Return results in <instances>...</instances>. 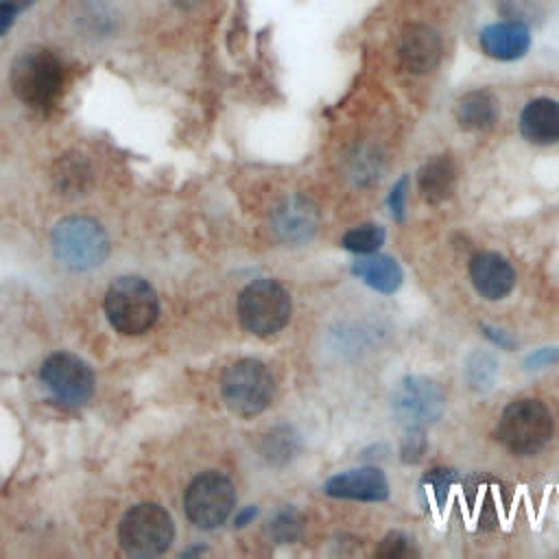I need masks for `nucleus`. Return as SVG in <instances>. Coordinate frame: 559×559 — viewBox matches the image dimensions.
Masks as SVG:
<instances>
[{
  "instance_id": "1",
  "label": "nucleus",
  "mask_w": 559,
  "mask_h": 559,
  "mask_svg": "<svg viewBox=\"0 0 559 559\" xmlns=\"http://www.w3.org/2000/svg\"><path fill=\"white\" fill-rule=\"evenodd\" d=\"M13 94L28 107H52L66 83L61 59L48 48H26L11 63Z\"/></svg>"
},
{
  "instance_id": "2",
  "label": "nucleus",
  "mask_w": 559,
  "mask_h": 559,
  "mask_svg": "<svg viewBox=\"0 0 559 559\" xmlns=\"http://www.w3.org/2000/svg\"><path fill=\"white\" fill-rule=\"evenodd\" d=\"M555 419L550 408L537 397H520L507 404L498 419V441L518 456L537 454L552 437Z\"/></svg>"
},
{
  "instance_id": "3",
  "label": "nucleus",
  "mask_w": 559,
  "mask_h": 559,
  "mask_svg": "<svg viewBox=\"0 0 559 559\" xmlns=\"http://www.w3.org/2000/svg\"><path fill=\"white\" fill-rule=\"evenodd\" d=\"M105 317L120 334L135 336L153 328L159 317V299L155 288L135 275L111 282L105 293Z\"/></svg>"
},
{
  "instance_id": "4",
  "label": "nucleus",
  "mask_w": 559,
  "mask_h": 559,
  "mask_svg": "<svg viewBox=\"0 0 559 559\" xmlns=\"http://www.w3.org/2000/svg\"><path fill=\"white\" fill-rule=\"evenodd\" d=\"M290 312V295L277 280H253L238 295V319L255 336L266 338L277 334L288 323Z\"/></svg>"
},
{
  "instance_id": "5",
  "label": "nucleus",
  "mask_w": 559,
  "mask_h": 559,
  "mask_svg": "<svg viewBox=\"0 0 559 559\" xmlns=\"http://www.w3.org/2000/svg\"><path fill=\"white\" fill-rule=\"evenodd\" d=\"M55 258L74 271L96 269L109 251V240L100 223L87 216H70L55 225L50 234Z\"/></svg>"
},
{
  "instance_id": "6",
  "label": "nucleus",
  "mask_w": 559,
  "mask_h": 559,
  "mask_svg": "<svg viewBox=\"0 0 559 559\" xmlns=\"http://www.w3.org/2000/svg\"><path fill=\"white\" fill-rule=\"evenodd\" d=\"M221 393L227 408L240 417H255L271 404L275 380L269 367L255 358L229 365L221 378Z\"/></svg>"
},
{
  "instance_id": "7",
  "label": "nucleus",
  "mask_w": 559,
  "mask_h": 559,
  "mask_svg": "<svg viewBox=\"0 0 559 559\" xmlns=\"http://www.w3.org/2000/svg\"><path fill=\"white\" fill-rule=\"evenodd\" d=\"M118 537L127 555L155 557L168 550L175 537V524L164 507L155 502H142L124 513Z\"/></svg>"
},
{
  "instance_id": "8",
  "label": "nucleus",
  "mask_w": 559,
  "mask_h": 559,
  "mask_svg": "<svg viewBox=\"0 0 559 559\" xmlns=\"http://www.w3.org/2000/svg\"><path fill=\"white\" fill-rule=\"evenodd\" d=\"M391 411L397 424L408 428L432 426L445 411V395L437 380L428 376H404L391 393Z\"/></svg>"
},
{
  "instance_id": "9",
  "label": "nucleus",
  "mask_w": 559,
  "mask_h": 559,
  "mask_svg": "<svg viewBox=\"0 0 559 559\" xmlns=\"http://www.w3.org/2000/svg\"><path fill=\"white\" fill-rule=\"evenodd\" d=\"M234 504H236V489L231 480L221 472L199 474L188 485L183 496L188 520L203 531L225 524Z\"/></svg>"
},
{
  "instance_id": "10",
  "label": "nucleus",
  "mask_w": 559,
  "mask_h": 559,
  "mask_svg": "<svg viewBox=\"0 0 559 559\" xmlns=\"http://www.w3.org/2000/svg\"><path fill=\"white\" fill-rule=\"evenodd\" d=\"M41 382L48 395L68 408H79L94 393V373L85 360L68 352L50 354L41 365Z\"/></svg>"
},
{
  "instance_id": "11",
  "label": "nucleus",
  "mask_w": 559,
  "mask_h": 559,
  "mask_svg": "<svg viewBox=\"0 0 559 559\" xmlns=\"http://www.w3.org/2000/svg\"><path fill=\"white\" fill-rule=\"evenodd\" d=\"M271 231L286 247H299L312 240L319 227V207L304 194L282 197L271 210Z\"/></svg>"
},
{
  "instance_id": "12",
  "label": "nucleus",
  "mask_w": 559,
  "mask_h": 559,
  "mask_svg": "<svg viewBox=\"0 0 559 559\" xmlns=\"http://www.w3.org/2000/svg\"><path fill=\"white\" fill-rule=\"evenodd\" d=\"M443 55L441 35L428 24H406L397 39V57L406 72L426 74L437 68Z\"/></svg>"
},
{
  "instance_id": "13",
  "label": "nucleus",
  "mask_w": 559,
  "mask_h": 559,
  "mask_svg": "<svg viewBox=\"0 0 559 559\" xmlns=\"http://www.w3.org/2000/svg\"><path fill=\"white\" fill-rule=\"evenodd\" d=\"M323 491L332 498L382 502L389 496V480L380 467L365 465V467H354V469L330 476L323 483Z\"/></svg>"
},
{
  "instance_id": "14",
  "label": "nucleus",
  "mask_w": 559,
  "mask_h": 559,
  "mask_svg": "<svg viewBox=\"0 0 559 559\" xmlns=\"http://www.w3.org/2000/svg\"><path fill=\"white\" fill-rule=\"evenodd\" d=\"M469 277L480 297L498 301L515 286V269L496 251H480L469 260Z\"/></svg>"
},
{
  "instance_id": "15",
  "label": "nucleus",
  "mask_w": 559,
  "mask_h": 559,
  "mask_svg": "<svg viewBox=\"0 0 559 559\" xmlns=\"http://www.w3.org/2000/svg\"><path fill=\"white\" fill-rule=\"evenodd\" d=\"M478 44L487 57L498 61H513L524 57L531 48V33L522 22H496L480 31Z\"/></svg>"
},
{
  "instance_id": "16",
  "label": "nucleus",
  "mask_w": 559,
  "mask_h": 559,
  "mask_svg": "<svg viewBox=\"0 0 559 559\" xmlns=\"http://www.w3.org/2000/svg\"><path fill=\"white\" fill-rule=\"evenodd\" d=\"M520 133L533 144L559 142V103L535 98L520 114Z\"/></svg>"
},
{
  "instance_id": "17",
  "label": "nucleus",
  "mask_w": 559,
  "mask_h": 559,
  "mask_svg": "<svg viewBox=\"0 0 559 559\" xmlns=\"http://www.w3.org/2000/svg\"><path fill=\"white\" fill-rule=\"evenodd\" d=\"M352 273L362 280L369 288L391 295L402 286L404 271L395 258L384 253H362L352 262Z\"/></svg>"
},
{
  "instance_id": "18",
  "label": "nucleus",
  "mask_w": 559,
  "mask_h": 559,
  "mask_svg": "<svg viewBox=\"0 0 559 559\" xmlns=\"http://www.w3.org/2000/svg\"><path fill=\"white\" fill-rule=\"evenodd\" d=\"M419 192L426 203L439 205L448 201L456 188V166L450 155L430 157L417 173Z\"/></svg>"
},
{
  "instance_id": "19",
  "label": "nucleus",
  "mask_w": 559,
  "mask_h": 559,
  "mask_svg": "<svg viewBox=\"0 0 559 559\" xmlns=\"http://www.w3.org/2000/svg\"><path fill=\"white\" fill-rule=\"evenodd\" d=\"M498 120V100L487 90L467 92L456 105V122L465 131H487Z\"/></svg>"
},
{
  "instance_id": "20",
  "label": "nucleus",
  "mask_w": 559,
  "mask_h": 559,
  "mask_svg": "<svg viewBox=\"0 0 559 559\" xmlns=\"http://www.w3.org/2000/svg\"><path fill=\"white\" fill-rule=\"evenodd\" d=\"M299 445V435L290 426H275L262 441V454L271 465L284 467L297 456Z\"/></svg>"
},
{
  "instance_id": "21",
  "label": "nucleus",
  "mask_w": 559,
  "mask_h": 559,
  "mask_svg": "<svg viewBox=\"0 0 559 559\" xmlns=\"http://www.w3.org/2000/svg\"><path fill=\"white\" fill-rule=\"evenodd\" d=\"M465 380L469 384V389L474 391H489L498 378V358L491 352L485 349H474L467 358H465Z\"/></svg>"
},
{
  "instance_id": "22",
  "label": "nucleus",
  "mask_w": 559,
  "mask_h": 559,
  "mask_svg": "<svg viewBox=\"0 0 559 559\" xmlns=\"http://www.w3.org/2000/svg\"><path fill=\"white\" fill-rule=\"evenodd\" d=\"M384 227L378 225V223H362V225H356L352 229H347L341 238V247L356 253V255H362V253H373L382 247L384 242Z\"/></svg>"
},
{
  "instance_id": "23",
  "label": "nucleus",
  "mask_w": 559,
  "mask_h": 559,
  "mask_svg": "<svg viewBox=\"0 0 559 559\" xmlns=\"http://www.w3.org/2000/svg\"><path fill=\"white\" fill-rule=\"evenodd\" d=\"M301 531H304V520H301V513L290 507V504H284L280 507L273 518L269 520V535L277 542V544H293L301 537Z\"/></svg>"
},
{
  "instance_id": "24",
  "label": "nucleus",
  "mask_w": 559,
  "mask_h": 559,
  "mask_svg": "<svg viewBox=\"0 0 559 559\" xmlns=\"http://www.w3.org/2000/svg\"><path fill=\"white\" fill-rule=\"evenodd\" d=\"M426 430L424 428H408L404 430V437H402V445H400V454H402V461L404 463H417L421 461L424 452H426Z\"/></svg>"
},
{
  "instance_id": "25",
  "label": "nucleus",
  "mask_w": 559,
  "mask_h": 559,
  "mask_svg": "<svg viewBox=\"0 0 559 559\" xmlns=\"http://www.w3.org/2000/svg\"><path fill=\"white\" fill-rule=\"evenodd\" d=\"M406 197H408V175H402L389 190L386 205L391 212V218L402 223L406 216Z\"/></svg>"
},
{
  "instance_id": "26",
  "label": "nucleus",
  "mask_w": 559,
  "mask_h": 559,
  "mask_svg": "<svg viewBox=\"0 0 559 559\" xmlns=\"http://www.w3.org/2000/svg\"><path fill=\"white\" fill-rule=\"evenodd\" d=\"M452 483H454V472H452V469H445V467H435V469H430V472L424 476V485H428V487L435 491L439 504L445 502V496H448Z\"/></svg>"
},
{
  "instance_id": "27",
  "label": "nucleus",
  "mask_w": 559,
  "mask_h": 559,
  "mask_svg": "<svg viewBox=\"0 0 559 559\" xmlns=\"http://www.w3.org/2000/svg\"><path fill=\"white\" fill-rule=\"evenodd\" d=\"M524 369L535 371V369H544V367H555L559 365V347L557 345H546V347H537L533 349L526 358H524Z\"/></svg>"
},
{
  "instance_id": "28",
  "label": "nucleus",
  "mask_w": 559,
  "mask_h": 559,
  "mask_svg": "<svg viewBox=\"0 0 559 559\" xmlns=\"http://www.w3.org/2000/svg\"><path fill=\"white\" fill-rule=\"evenodd\" d=\"M408 548V539L406 535H402L400 531H391L384 535V539L380 542V548H378V557H389V559H395V557H402Z\"/></svg>"
},
{
  "instance_id": "29",
  "label": "nucleus",
  "mask_w": 559,
  "mask_h": 559,
  "mask_svg": "<svg viewBox=\"0 0 559 559\" xmlns=\"http://www.w3.org/2000/svg\"><path fill=\"white\" fill-rule=\"evenodd\" d=\"M480 330H483L485 338L489 343H493L496 347H500V349L511 352V349L518 347V341L507 330H502V328H496V325H489V323H480Z\"/></svg>"
},
{
  "instance_id": "30",
  "label": "nucleus",
  "mask_w": 559,
  "mask_h": 559,
  "mask_svg": "<svg viewBox=\"0 0 559 559\" xmlns=\"http://www.w3.org/2000/svg\"><path fill=\"white\" fill-rule=\"evenodd\" d=\"M500 9L511 22L526 24V20L533 17V4L526 0H502Z\"/></svg>"
},
{
  "instance_id": "31",
  "label": "nucleus",
  "mask_w": 559,
  "mask_h": 559,
  "mask_svg": "<svg viewBox=\"0 0 559 559\" xmlns=\"http://www.w3.org/2000/svg\"><path fill=\"white\" fill-rule=\"evenodd\" d=\"M20 4L13 0H0V37L11 28L15 15L20 13Z\"/></svg>"
},
{
  "instance_id": "32",
  "label": "nucleus",
  "mask_w": 559,
  "mask_h": 559,
  "mask_svg": "<svg viewBox=\"0 0 559 559\" xmlns=\"http://www.w3.org/2000/svg\"><path fill=\"white\" fill-rule=\"evenodd\" d=\"M255 515H258V507H255V504H249V507H245L242 511L236 513L234 526H236V528H242V526H247Z\"/></svg>"
},
{
  "instance_id": "33",
  "label": "nucleus",
  "mask_w": 559,
  "mask_h": 559,
  "mask_svg": "<svg viewBox=\"0 0 559 559\" xmlns=\"http://www.w3.org/2000/svg\"><path fill=\"white\" fill-rule=\"evenodd\" d=\"M177 4H181V7H192V4H197L199 0H175Z\"/></svg>"
},
{
  "instance_id": "34",
  "label": "nucleus",
  "mask_w": 559,
  "mask_h": 559,
  "mask_svg": "<svg viewBox=\"0 0 559 559\" xmlns=\"http://www.w3.org/2000/svg\"><path fill=\"white\" fill-rule=\"evenodd\" d=\"M13 2H17V4H20V7H24V4H28V2H31V0H13Z\"/></svg>"
}]
</instances>
